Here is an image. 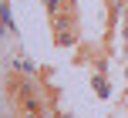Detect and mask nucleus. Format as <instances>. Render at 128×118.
Listing matches in <instances>:
<instances>
[{
  "mask_svg": "<svg viewBox=\"0 0 128 118\" xmlns=\"http://www.w3.org/2000/svg\"><path fill=\"white\" fill-rule=\"evenodd\" d=\"M54 34V47H74L78 44V27H61V30H51Z\"/></svg>",
  "mask_w": 128,
  "mask_h": 118,
  "instance_id": "obj_1",
  "label": "nucleus"
},
{
  "mask_svg": "<svg viewBox=\"0 0 128 118\" xmlns=\"http://www.w3.org/2000/svg\"><path fill=\"white\" fill-rule=\"evenodd\" d=\"M91 84H94V91L101 94V98L111 94V84H108V78H104V71H94V81H91Z\"/></svg>",
  "mask_w": 128,
  "mask_h": 118,
  "instance_id": "obj_3",
  "label": "nucleus"
},
{
  "mask_svg": "<svg viewBox=\"0 0 128 118\" xmlns=\"http://www.w3.org/2000/svg\"><path fill=\"white\" fill-rule=\"evenodd\" d=\"M44 7H47V17H54L61 10H78V0H44Z\"/></svg>",
  "mask_w": 128,
  "mask_h": 118,
  "instance_id": "obj_2",
  "label": "nucleus"
}]
</instances>
